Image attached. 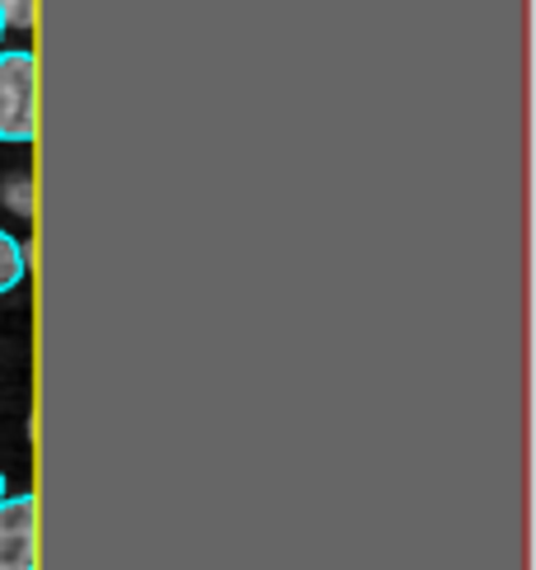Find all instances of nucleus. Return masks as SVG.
Instances as JSON below:
<instances>
[{
  "label": "nucleus",
  "instance_id": "nucleus-7",
  "mask_svg": "<svg viewBox=\"0 0 536 570\" xmlns=\"http://www.w3.org/2000/svg\"><path fill=\"white\" fill-rule=\"evenodd\" d=\"M0 38H6V24H0Z\"/></svg>",
  "mask_w": 536,
  "mask_h": 570
},
{
  "label": "nucleus",
  "instance_id": "nucleus-2",
  "mask_svg": "<svg viewBox=\"0 0 536 570\" xmlns=\"http://www.w3.org/2000/svg\"><path fill=\"white\" fill-rule=\"evenodd\" d=\"M0 570H38V500L29 491L0 500Z\"/></svg>",
  "mask_w": 536,
  "mask_h": 570
},
{
  "label": "nucleus",
  "instance_id": "nucleus-1",
  "mask_svg": "<svg viewBox=\"0 0 536 570\" xmlns=\"http://www.w3.org/2000/svg\"><path fill=\"white\" fill-rule=\"evenodd\" d=\"M38 137V57L33 48L0 52V141L29 147Z\"/></svg>",
  "mask_w": 536,
  "mask_h": 570
},
{
  "label": "nucleus",
  "instance_id": "nucleus-4",
  "mask_svg": "<svg viewBox=\"0 0 536 570\" xmlns=\"http://www.w3.org/2000/svg\"><path fill=\"white\" fill-rule=\"evenodd\" d=\"M0 24L6 29H33L38 24V0H0Z\"/></svg>",
  "mask_w": 536,
  "mask_h": 570
},
{
  "label": "nucleus",
  "instance_id": "nucleus-3",
  "mask_svg": "<svg viewBox=\"0 0 536 570\" xmlns=\"http://www.w3.org/2000/svg\"><path fill=\"white\" fill-rule=\"evenodd\" d=\"M24 269H29L24 240H14L6 227H0V293H14L19 283H24Z\"/></svg>",
  "mask_w": 536,
  "mask_h": 570
},
{
  "label": "nucleus",
  "instance_id": "nucleus-5",
  "mask_svg": "<svg viewBox=\"0 0 536 570\" xmlns=\"http://www.w3.org/2000/svg\"><path fill=\"white\" fill-rule=\"evenodd\" d=\"M0 198H6L19 217H29V213H33V185H29V175L6 179V189H0Z\"/></svg>",
  "mask_w": 536,
  "mask_h": 570
},
{
  "label": "nucleus",
  "instance_id": "nucleus-6",
  "mask_svg": "<svg viewBox=\"0 0 536 570\" xmlns=\"http://www.w3.org/2000/svg\"><path fill=\"white\" fill-rule=\"evenodd\" d=\"M0 500H6V472H0Z\"/></svg>",
  "mask_w": 536,
  "mask_h": 570
}]
</instances>
